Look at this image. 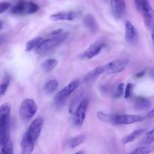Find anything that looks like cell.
<instances>
[{
	"label": "cell",
	"instance_id": "obj_20",
	"mask_svg": "<svg viewBox=\"0 0 154 154\" xmlns=\"http://www.w3.org/2000/svg\"><path fill=\"white\" fill-rule=\"evenodd\" d=\"M152 104L150 100L142 97H138L135 101V107L138 110H147L151 107Z\"/></svg>",
	"mask_w": 154,
	"mask_h": 154
},
{
	"label": "cell",
	"instance_id": "obj_19",
	"mask_svg": "<svg viewBox=\"0 0 154 154\" xmlns=\"http://www.w3.org/2000/svg\"><path fill=\"white\" fill-rule=\"evenodd\" d=\"M85 138L86 136L84 134H79V135L75 136V137H71L67 140L66 145L69 148H75L81 145L84 141Z\"/></svg>",
	"mask_w": 154,
	"mask_h": 154
},
{
	"label": "cell",
	"instance_id": "obj_31",
	"mask_svg": "<svg viewBox=\"0 0 154 154\" xmlns=\"http://www.w3.org/2000/svg\"><path fill=\"white\" fill-rule=\"evenodd\" d=\"M124 93V83L121 82L118 84L117 86V88L115 91V97L116 98H120Z\"/></svg>",
	"mask_w": 154,
	"mask_h": 154
},
{
	"label": "cell",
	"instance_id": "obj_24",
	"mask_svg": "<svg viewBox=\"0 0 154 154\" xmlns=\"http://www.w3.org/2000/svg\"><path fill=\"white\" fill-rule=\"evenodd\" d=\"M42 40L43 39L42 37H35L30 39L26 44V51H30L33 49H35Z\"/></svg>",
	"mask_w": 154,
	"mask_h": 154
},
{
	"label": "cell",
	"instance_id": "obj_6",
	"mask_svg": "<svg viewBox=\"0 0 154 154\" xmlns=\"http://www.w3.org/2000/svg\"><path fill=\"white\" fill-rule=\"evenodd\" d=\"M140 11L142 13L144 23L147 28L153 30L154 24V14L153 8L150 6V3L148 2V0H144L143 2Z\"/></svg>",
	"mask_w": 154,
	"mask_h": 154
},
{
	"label": "cell",
	"instance_id": "obj_21",
	"mask_svg": "<svg viewBox=\"0 0 154 154\" xmlns=\"http://www.w3.org/2000/svg\"><path fill=\"white\" fill-rule=\"evenodd\" d=\"M145 130L144 129H137L135 131H132L130 134H127L126 136H125L123 139V143L124 144H126V143H131V142H133L134 140H136L138 137H141L143 134L144 133Z\"/></svg>",
	"mask_w": 154,
	"mask_h": 154
},
{
	"label": "cell",
	"instance_id": "obj_4",
	"mask_svg": "<svg viewBox=\"0 0 154 154\" xmlns=\"http://www.w3.org/2000/svg\"><path fill=\"white\" fill-rule=\"evenodd\" d=\"M38 10L39 6L36 3L21 1L12 8L11 12L15 15H29L36 13Z\"/></svg>",
	"mask_w": 154,
	"mask_h": 154
},
{
	"label": "cell",
	"instance_id": "obj_32",
	"mask_svg": "<svg viewBox=\"0 0 154 154\" xmlns=\"http://www.w3.org/2000/svg\"><path fill=\"white\" fill-rule=\"evenodd\" d=\"M11 7V4L8 2H0V14L3 13V12L6 11L8 10Z\"/></svg>",
	"mask_w": 154,
	"mask_h": 154
},
{
	"label": "cell",
	"instance_id": "obj_36",
	"mask_svg": "<svg viewBox=\"0 0 154 154\" xmlns=\"http://www.w3.org/2000/svg\"><path fill=\"white\" fill-rule=\"evenodd\" d=\"M75 154H84V151L81 150V151H78V152H75Z\"/></svg>",
	"mask_w": 154,
	"mask_h": 154
},
{
	"label": "cell",
	"instance_id": "obj_7",
	"mask_svg": "<svg viewBox=\"0 0 154 154\" xmlns=\"http://www.w3.org/2000/svg\"><path fill=\"white\" fill-rule=\"evenodd\" d=\"M128 60H115L104 65L105 72L108 74H116L123 72L128 66Z\"/></svg>",
	"mask_w": 154,
	"mask_h": 154
},
{
	"label": "cell",
	"instance_id": "obj_26",
	"mask_svg": "<svg viewBox=\"0 0 154 154\" xmlns=\"http://www.w3.org/2000/svg\"><path fill=\"white\" fill-rule=\"evenodd\" d=\"M14 152V145L11 140L9 139L2 146L0 154H13Z\"/></svg>",
	"mask_w": 154,
	"mask_h": 154
},
{
	"label": "cell",
	"instance_id": "obj_1",
	"mask_svg": "<svg viewBox=\"0 0 154 154\" xmlns=\"http://www.w3.org/2000/svg\"><path fill=\"white\" fill-rule=\"evenodd\" d=\"M67 37L68 33L63 32L58 36L42 40L40 42V44L38 45L37 48H35V52L38 54H45L46 53L49 52L50 51L54 49L55 47L60 45L63 41L66 40Z\"/></svg>",
	"mask_w": 154,
	"mask_h": 154
},
{
	"label": "cell",
	"instance_id": "obj_27",
	"mask_svg": "<svg viewBox=\"0 0 154 154\" xmlns=\"http://www.w3.org/2000/svg\"><path fill=\"white\" fill-rule=\"evenodd\" d=\"M154 141V131L153 129L151 131H148V132L146 134L145 137L141 141V144L144 145V146H149L150 144L153 143Z\"/></svg>",
	"mask_w": 154,
	"mask_h": 154
},
{
	"label": "cell",
	"instance_id": "obj_25",
	"mask_svg": "<svg viewBox=\"0 0 154 154\" xmlns=\"http://www.w3.org/2000/svg\"><path fill=\"white\" fill-rule=\"evenodd\" d=\"M153 151V147L151 146H143L136 148L129 154H150Z\"/></svg>",
	"mask_w": 154,
	"mask_h": 154
},
{
	"label": "cell",
	"instance_id": "obj_12",
	"mask_svg": "<svg viewBox=\"0 0 154 154\" xmlns=\"http://www.w3.org/2000/svg\"><path fill=\"white\" fill-rule=\"evenodd\" d=\"M125 39L130 45L136 43L138 39V32L129 21H126L125 24Z\"/></svg>",
	"mask_w": 154,
	"mask_h": 154
},
{
	"label": "cell",
	"instance_id": "obj_28",
	"mask_svg": "<svg viewBox=\"0 0 154 154\" xmlns=\"http://www.w3.org/2000/svg\"><path fill=\"white\" fill-rule=\"evenodd\" d=\"M9 84H10V78L8 76L5 77L3 80L2 82L0 84V96L2 97L5 94L8 88Z\"/></svg>",
	"mask_w": 154,
	"mask_h": 154
},
{
	"label": "cell",
	"instance_id": "obj_38",
	"mask_svg": "<svg viewBox=\"0 0 154 154\" xmlns=\"http://www.w3.org/2000/svg\"><path fill=\"white\" fill-rule=\"evenodd\" d=\"M2 40V38L1 37H0V41H1Z\"/></svg>",
	"mask_w": 154,
	"mask_h": 154
},
{
	"label": "cell",
	"instance_id": "obj_33",
	"mask_svg": "<svg viewBox=\"0 0 154 154\" xmlns=\"http://www.w3.org/2000/svg\"><path fill=\"white\" fill-rule=\"evenodd\" d=\"M134 1H135V5H136L137 8H138V10L140 11V10H141V4H142V2L144 1V0H134Z\"/></svg>",
	"mask_w": 154,
	"mask_h": 154
},
{
	"label": "cell",
	"instance_id": "obj_2",
	"mask_svg": "<svg viewBox=\"0 0 154 154\" xmlns=\"http://www.w3.org/2000/svg\"><path fill=\"white\" fill-rule=\"evenodd\" d=\"M38 110V107L34 100L26 98L20 104L19 109V115L21 120L23 122L29 121Z\"/></svg>",
	"mask_w": 154,
	"mask_h": 154
},
{
	"label": "cell",
	"instance_id": "obj_17",
	"mask_svg": "<svg viewBox=\"0 0 154 154\" xmlns=\"http://www.w3.org/2000/svg\"><path fill=\"white\" fill-rule=\"evenodd\" d=\"M105 72V69H104V66H98V67L95 68L93 70L90 71L89 72H87L85 75L84 78V81L85 82H91L96 80L98 77L100 75H102V73Z\"/></svg>",
	"mask_w": 154,
	"mask_h": 154
},
{
	"label": "cell",
	"instance_id": "obj_13",
	"mask_svg": "<svg viewBox=\"0 0 154 154\" xmlns=\"http://www.w3.org/2000/svg\"><path fill=\"white\" fill-rule=\"evenodd\" d=\"M112 14L116 19H120L126 11V1L125 0H110Z\"/></svg>",
	"mask_w": 154,
	"mask_h": 154
},
{
	"label": "cell",
	"instance_id": "obj_18",
	"mask_svg": "<svg viewBox=\"0 0 154 154\" xmlns=\"http://www.w3.org/2000/svg\"><path fill=\"white\" fill-rule=\"evenodd\" d=\"M117 114L107 111H99L97 113V117L99 120L109 124H114V119H115Z\"/></svg>",
	"mask_w": 154,
	"mask_h": 154
},
{
	"label": "cell",
	"instance_id": "obj_16",
	"mask_svg": "<svg viewBox=\"0 0 154 154\" xmlns=\"http://www.w3.org/2000/svg\"><path fill=\"white\" fill-rule=\"evenodd\" d=\"M83 24L87 27V29L90 30L92 33L96 34L99 30V24L96 21V18L91 14H86L83 18Z\"/></svg>",
	"mask_w": 154,
	"mask_h": 154
},
{
	"label": "cell",
	"instance_id": "obj_37",
	"mask_svg": "<svg viewBox=\"0 0 154 154\" xmlns=\"http://www.w3.org/2000/svg\"><path fill=\"white\" fill-rule=\"evenodd\" d=\"M2 26H3V22L2 21H0V30H1V29L2 28Z\"/></svg>",
	"mask_w": 154,
	"mask_h": 154
},
{
	"label": "cell",
	"instance_id": "obj_22",
	"mask_svg": "<svg viewBox=\"0 0 154 154\" xmlns=\"http://www.w3.org/2000/svg\"><path fill=\"white\" fill-rule=\"evenodd\" d=\"M57 63H58V61L56 59L50 58L48 59V60H44L42 63V64H41V66H42V69L45 72H49L52 71L57 66Z\"/></svg>",
	"mask_w": 154,
	"mask_h": 154
},
{
	"label": "cell",
	"instance_id": "obj_5",
	"mask_svg": "<svg viewBox=\"0 0 154 154\" xmlns=\"http://www.w3.org/2000/svg\"><path fill=\"white\" fill-rule=\"evenodd\" d=\"M88 100H82L77 107V110L74 113L73 123L76 126H81L84 124L86 115H87V109H88Z\"/></svg>",
	"mask_w": 154,
	"mask_h": 154
},
{
	"label": "cell",
	"instance_id": "obj_34",
	"mask_svg": "<svg viewBox=\"0 0 154 154\" xmlns=\"http://www.w3.org/2000/svg\"><path fill=\"white\" fill-rule=\"evenodd\" d=\"M144 74H145V71H140L139 72H138L135 75V77H137V78H141V77L144 76Z\"/></svg>",
	"mask_w": 154,
	"mask_h": 154
},
{
	"label": "cell",
	"instance_id": "obj_15",
	"mask_svg": "<svg viewBox=\"0 0 154 154\" xmlns=\"http://www.w3.org/2000/svg\"><path fill=\"white\" fill-rule=\"evenodd\" d=\"M77 16V14L73 11H61L58 13L53 14L50 16V19L53 21H73Z\"/></svg>",
	"mask_w": 154,
	"mask_h": 154
},
{
	"label": "cell",
	"instance_id": "obj_8",
	"mask_svg": "<svg viewBox=\"0 0 154 154\" xmlns=\"http://www.w3.org/2000/svg\"><path fill=\"white\" fill-rule=\"evenodd\" d=\"M43 125L44 120L42 118H36L29 125L26 133L34 142H35L40 136L42 128H43Z\"/></svg>",
	"mask_w": 154,
	"mask_h": 154
},
{
	"label": "cell",
	"instance_id": "obj_11",
	"mask_svg": "<svg viewBox=\"0 0 154 154\" xmlns=\"http://www.w3.org/2000/svg\"><path fill=\"white\" fill-rule=\"evenodd\" d=\"M105 47V44L103 42H97L90 45L87 50L84 51L80 55V57L82 59H92L99 54Z\"/></svg>",
	"mask_w": 154,
	"mask_h": 154
},
{
	"label": "cell",
	"instance_id": "obj_35",
	"mask_svg": "<svg viewBox=\"0 0 154 154\" xmlns=\"http://www.w3.org/2000/svg\"><path fill=\"white\" fill-rule=\"evenodd\" d=\"M154 116V110H151L147 114V117L148 118H153Z\"/></svg>",
	"mask_w": 154,
	"mask_h": 154
},
{
	"label": "cell",
	"instance_id": "obj_30",
	"mask_svg": "<svg viewBox=\"0 0 154 154\" xmlns=\"http://www.w3.org/2000/svg\"><path fill=\"white\" fill-rule=\"evenodd\" d=\"M133 84L132 83H128L125 88V95L124 97L126 99H129L132 97V93H133Z\"/></svg>",
	"mask_w": 154,
	"mask_h": 154
},
{
	"label": "cell",
	"instance_id": "obj_3",
	"mask_svg": "<svg viewBox=\"0 0 154 154\" xmlns=\"http://www.w3.org/2000/svg\"><path fill=\"white\" fill-rule=\"evenodd\" d=\"M79 81H73L69 83L68 85H66L64 88L62 89L57 94V95L54 98V104L57 107H61L66 103L67 98L76 90L79 86Z\"/></svg>",
	"mask_w": 154,
	"mask_h": 154
},
{
	"label": "cell",
	"instance_id": "obj_23",
	"mask_svg": "<svg viewBox=\"0 0 154 154\" xmlns=\"http://www.w3.org/2000/svg\"><path fill=\"white\" fill-rule=\"evenodd\" d=\"M59 86V82L56 79H51L47 82L44 85V91L48 95H51V94L54 93L56 90L57 89Z\"/></svg>",
	"mask_w": 154,
	"mask_h": 154
},
{
	"label": "cell",
	"instance_id": "obj_14",
	"mask_svg": "<svg viewBox=\"0 0 154 154\" xmlns=\"http://www.w3.org/2000/svg\"><path fill=\"white\" fill-rule=\"evenodd\" d=\"M35 142L30 138L26 132L23 136V138L20 142L21 154H32L34 149Z\"/></svg>",
	"mask_w": 154,
	"mask_h": 154
},
{
	"label": "cell",
	"instance_id": "obj_10",
	"mask_svg": "<svg viewBox=\"0 0 154 154\" xmlns=\"http://www.w3.org/2000/svg\"><path fill=\"white\" fill-rule=\"evenodd\" d=\"M9 115L0 118V146L9 140Z\"/></svg>",
	"mask_w": 154,
	"mask_h": 154
},
{
	"label": "cell",
	"instance_id": "obj_9",
	"mask_svg": "<svg viewBox=\"0 0 154 154\" xmlns=\"http://www.w3.org/2000/svg\"><path fill=\"white\" fill-rule=\"evenodd\" d=\"M144 120V117L139 115H119L117 114L114 119V125H129L135 122H142Z\"/></svg>",
	"mask_w": 154,
	"mask_h": 154
},
{
	"label": "cell",
	"instance_id": "obj_29",
	"mask_svg": "<svg viewBox=\"0 0 154 154\" xmlns=\"http://www.w3.org/2000/svg\"><path fill=\"white\" fill-rule=\"evenodd\" d=\"M11 112V105L9 103H5L0 106V118L8 116Z\"/></svg>",
	"mask_w": 154,
	"mask_h": 154
}]
</instances>
